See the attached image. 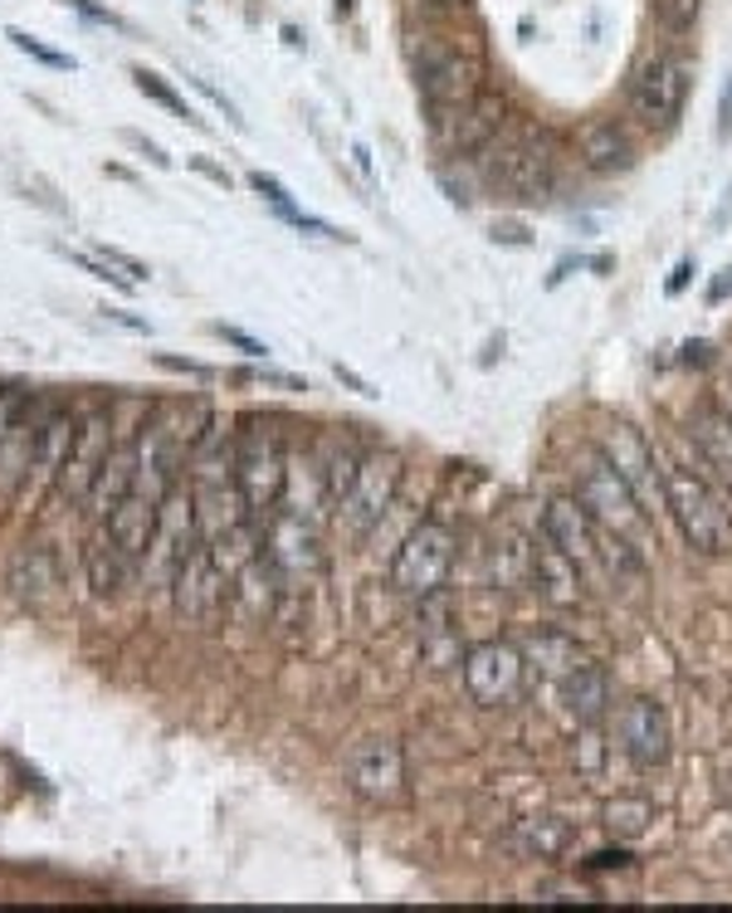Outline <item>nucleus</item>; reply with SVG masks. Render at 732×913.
Masks as SVG:
<instances>
[{
	"label": "nucleus",
	"mask_w": 732,
	"mask_h": 913,
	"mask_svg": "<svg viewBox=\"0 0 732 913\" xmlns=\"http://www.w3.org/2000/svg\"><path fill=\"white\" fill-rule=\"evenodd\" d=\"M659 474H665V508L675 513L683 542L703 557L732 552V508H728L732 489L728 484H713L703 469L675 465V459H659Z\"/></svg>",
	"instance_id": "obj_1"
},
{
	"label": "nucleus",
	"mask_w": 732,
	"mask_h": 913,
	"mask_svg": "<svg viewBox=\"0 0 732 913\" xmlns=\"http://www.w3.org/2000/svg\"><path fill=\"white\" fill-rule=\"evenodd\" d=\"M479 176L499 196L527 200V206L552 200V186H557V157H552L547 133H537V127L499 133L489 147L479 152Z\"/></svg>",
	"instance_id": "obj_2"
},
{
	"label": "nucleus",
	"mask_w": 732,
	"mask_h": 913,
	"mask_svg": "<svg viewBox=\"0 0 732 913\" xmlns=\"http://www.w3.org/2000/svg\"><path fill=\"white\" fill-rule=\"evenodd\" d=\"M234 484H240V498L250 508L254 528H264L269 513L283 504V489H289V459H283L279 430L264 415H244L240 421V435H234Z\"/></svg>",
	"instance_id": "obj_3"
},
{
	"label": "nucleus",
	"mask_w": 732,
	"mask_h": 913,
	"mask_svg": "<svg viewBox=\"0 0 732 913\" xmlns=\"http://www.w3.org/2000/svg\"><path fill=\"white\" fill-rule=\"evenodd\" d=\"M416 83H420V98L430 108V123H450L454 113H464L469 103L483 93V59L469 44H445L430 40L416 54Z\"/></svg>",
	"instance_id": "obj_4"
},
{
	"label": "nucleus",
	"mask_w": 732,
	"mask_h": 913,
	"mask_svg": "<svg viewBox=\"0 0 732 913\" xmlns=\"http://www.w3.org/2000/svg\"><path fill=\"white\" fill-rule=\"evenodd\" d=\"M454 557H459L454 528L440 523V518H425V523H416L406 532V542H400L396 557H391V587L410 601L435 596V591L450 587Z\"/></svg>",
	"instance_id": "obj_5"
},
{
	"label": "nucleus",
	"mask_w": 732,
	"mask_h": 913,
	"mask_svg": "<svg viewBox=\"0 0 732 913\" xmlns=\"http://www.w3.org/2000/svg\"><path fill=\"white\" fill-rule=\"evenodd\" d=\"M693 93V64L675 50L649 54L630 79V117L649 133H669L683 117Z\"/></svg>",
	"instance_id": "obj_6"
},
{
	"label": "nucleus",
	"mask_w": 732,
	"mask_h": 913,
	"mask_svg": "<svg viewBox=\"0 0 732 913\" xmlns=\"http://www.w3.org/2000/svg\"><path fill=\"white\" fill-rule=\"evenodd\" d=\"M576 498H582V508L596 518V528L616 532V538L640 542L649 532L645 504L635 498V489L620 479V469L610 465L600 449H596V455H586V469L576 474Z\"/></svg>",
	"instance_id": "obj_7"
},
{
	"label": "nucleus",
	"mask_w": 732,
	"mask_h": 913,
	"mask_svg": "<svg viewBox=\"0 0 732 913\" xmlns=\"http://www.w3.org/2000/svg\"><path fill=\"white\" fill-rule=\"evenodd\" d=\"M459 674H464V694L474 698L479 708H503V704H513V698L523 694L527 655H523V645H513V640H479V645L464 650Z\"/></svg>",
	"instance_id": "obj_8"
},
{
	"label": "nucleus",
	"mask_w": 732,
	"mask_h": 913,
	"mask_svg": "<svg viewBox=\"0 0 732 913\" xmlns=\"http://www.w3.org/2000/svg\"><path fill=\"white\" fill-rule=\"evenodd\" d=\"M230 601V567L206 538L186 552V562L171 577V611L191 625H210Z\"/></svg>",
	"instance_id": "obj_9"
},
{
	"label": "nucleus",
	"mask_w": 732,
	"mask_h": 913,
	"mask_svg": "<svg viewBox=\"0 0 732 913\" xmlns=\"http://www.w3.org/2000/svg\"><path fill=\"white\" fill-rule=\"evenodd\" d=\"M400 455H391V449H372V455H362V469L357 479H352L347 498L337 504V518L342 528L352 532V538H366L372 528H381V518L391 513L396 504V489H400Z\"/></svg>",
	"instance_id": "obj_10"
},
{
	"label": "nucleus",
	"mask_w": 732,
	"mask_h": 913,
	"mask_svg": "<svg viewBox=\"0 0 732 913\" xmlns=\"http://www.w3.org/2000/svg\"><path fill=\"white\" fill-rule=\"evenodd\" d=\"M347 781L362 801L372 806H400L410 797L406 747L396 738H362L347 757Z\"/></svg>",
	"instance_id": "obj_11"
},
{
	"label": "nucleus",
	"mask_w": 732,
	"mask_h": 913,
	"mask_svg": "<svg viewBox=\"0 0 732 913\" xmlns=\"http://www.w3.org/2000/svg\"><path fill=\"white\" fill-rule=\"evenodd\" d=\"M200 542V528H196V498L186 489H171L167 504H161V518H157V532H151V548L142 557V577L151 581L157 591H171V577L176 567L186 562Z\"/></svg>",
	"instance_id": "obj_12"
},
{
	"label": "nucleus",
	"mask_w": 732,
	"mask_h": 913,
	"mask_svg": "<svg viewBox=\"0 0 732 913\" xmlns=\"http://www.w3.org/2000/svg\"><path fill=\"white\" fill-rule=\"evenodd\" d=\"M108 430H113V421L103 411H93L74 425V440H69L64 459H59V474H54V498L84 504L93 479H98V469H103V459H108V449H113Z\"/></svg>",
	"instance_id": "obj_13"
},
{
	"label": "nucleus",
	"mask_w": 732,
	"mask_h": 913,
	"mask_svg": "<svg viewBox=\"0 0 732 913\" xmlns=\"http://www.w3.org/2000/svg\"><path fill=\"white\" fill-rule=\"evenodd\" d=\"M542 538L557 542V548L582 567V577L606 572V562H600V528L582 508L576 494H552L547 504H542Z\"/></svg>",
	"instance_id": "obj_14"
},
{
	"label": "nucleus",
	"mask_w": 732,
	"mask_h": 913,
	"mask_svg": "<svg viewBox=\"0 0 732 913\" xmlns=\"http://www.w3.org/2000/svg\"><path fill=\"white\" fill-rule=\"evenodd\" d=\"M616 733H620V753L630 757L640 772H655V767L669 762L675 733H669V714L649 694L625 698L620 714H616Z\"/></svg>",
	"instance_id": "obj_15"
},
{
	"label": "nucleus",
	"mask_w": 732,
	"mask_h": 913,
	"mask_svg": "<svg viewBox=\"0 0 732 913\" xmlns=\"http://www.w3.org/2000/svg\"><path fill=\"white\" fill-rule=\"evenodd\" d=\"M600 455L620 469V479L635 489V498L645 504V513L665 508V474H659V455L645 445V435L635 425L616 421L606 435H600Z\"/></svg>",
	"instance_id": "obj_16"
},
{
	"label": "nucleus",
	"mask_w": 732,
	"mask_h": 913,
	"mask_svg": "<svg viewBox=\"0 0 732 913\" xmlns=\"http://www.w3.org/2000/svg\"><path fill=\"white\" fill-rule=\"evenodd\" d=\"M264 557L269 567L289 581V577H313L323 567V548H317V532L303 513L293 508H274L264 523Z\"/></svg>",
	"instance_id": "obj_17"
},
{
	"label": "nucleus",
	"mask_w": 732,
	"mask_h": 913,
	"mask_svg": "<svg viewBox=\"0 0 732 913\" xmlns=\"http://www.w3.org/2000/svg\"><path fill=\"white\" fill-rule=\"evenodd\" d=\"M683 435L693 440L708 474L732 489V411L718 406V401H699V406L683 415Z\"/></svg>",
	"instance_id": "obj_18"
},
{
	"label": "nucleus",
	"mask_w": 732,
	"mask_h": 913,
	"mask_svg": "<svg viewBox=\"0 0 732 913\" xmlns=\"http://www.w3.org/2000/svg\"><path fill=\"white\" fill-rule=\"evenodd\" d=\"M137 465H142V440H117V445L108 449V459H103V469H98V479H93L88 498H84V504H79L93 528H98L103 518H108V513H113L117 504H123L127 494H133V484H137Z\"/></svg>",
	"instance_id": "obj_19"
},
{
	"label": "nucleus",
	"mask_w": 732,
	"mask_h": 913,
	"mask_svg": "<svg viewBox=\"0 0 732 913\" xmlns=\"http://www.w3.org/2000/svg\"><path fill=\"white\" fill-rule=\"evenodd\" d=\"M435 133H440V142L454 157H479V152L503 133V98L499 93H479L464 113H454L450 123H440Z\"/></svg>",
	"instance_id": "obj_20"
},
{
	"label": "nucleus",
	"mask_w": 732,
	"mask_h": 913,
	"mask_svg": "<svg viewBox=\"0 0 732 913\" xmlns=\"http://www.w3.org/2000/svg\"><path fill=\"white\" fill-rule=\"evenodd\" d=\"M576 157L586 162V172L596 176H616L635 166V142L616 117H592V123L576 127Z\"/></svg>",
	"instance_id": "obj_21"
},
{
	"label": "nucleus",
	"mask_w": 732,
	"mask_h": 913,
	"mask_svg": "<svg viewBox=\"0 0 732 913\" xmlns=\"http://www.w3.org/2000/svg\"><path fill=\"white\" fill-rule=\"evenodd\" d=\"M533 581H537V591H542V601H552V606H582V596H586V577H582V567L566 557L552 538H542L533 542Z\"/></svg>",
	"instance_id": "obj_22"
},
{
	"label": "nucleus",
	"mask_w": 732,
	"mask_h": 913,
	"mask_svg": "<svg viewBox=\"0 0 732 913\" xmlns=\"http://www.w3.org/2000/svg\"><path fill=\"white\" fill-rule=\"evenodd\" d=\"M562 704L582 728H596V723L610 714V674L592 660L576 664V670L562 679Z\"/></svg>",
	"instance_id": "obj_23"
},
{
	"label": "nucleus",
	"mask_w": 732,
	"mask_h": 913,
	"mask_svg": "<svg viewBox=\"0 0 732 913\" xmlns=\"http://www.w3.org/2000/svg\"><path fill=\"white\" fill-rule=\"evenodd\" d=\"M84 567H88V587L98 591V596H113V591L127 587V581H133V572H137V562L108 538V528H93L88 552H84Z\"/></svg>",
	"instance_id": "obj_24"
},
{
	"label": "nucleus",
	"mask_w": 732,
	"mask_h": 913,
	"mask_svg": "<svg viewBox=\"0 0 732 913\" xmlns=\"http://www.w3.org/2000/svg\"><path fill=\"white\" fill-rule=\"evenodd\" d=\"M513 850H523L527 860H562L572 850V826L552 811L523 816V821H513Z\"/></svg>",
	"instance_id": "obj_25"
},
{
	"label": "nucleus",
	"mask_w": 732,
	"mask_h": 913,
	"mask_svg": "<svg viewBox=\"0 0 732 913\" xmlns=\"http://www.w3.org/2000/svg\"><path fill=\"white\" fill-rule=\"evenodd\" d=\"M10 587H15L20 596H30V601L50 596V591L59 587V572H54L50 548H20L15 562H10Z\"/></svg>",
	"instance_id": "obj_26"
},
{
	"label": "nucleus",
	"mask_w": 732,
	"mask_h": 913,
	"mask_svg": "<svg viewBox=\"0 0 732 913\" xmlns=\"http://www.w3.org/2000/svg\"><path fill=\"white\" fill-rule=\"evenodd\" d=\"M649 826H655V806L645 797H616L606 806V830L616 840H640Z\"/></svg>",
	"instance_id": "obj_27"
},
{
	"label": "nucleus",
	"mask_w": 732,
	"mask_h": 913,
	"mask_svg": "<svg viewBox=\"0 0 732 913\" xmlns=\"http://www.w3.org/2000/svg\"><path fill=\"white\" fill-rule=\"evenodd\" d=\"M357 469H362V455H357L352 445H337L333 455H327V465L317 469V474H323V508H337L342 498H347L352 479H357Z\"/></svg>",
	"instance_id": "obj_28"
},
{
	"label": "nucleus",
	"mask_w": 732,
	"mask_h": 913,
	"mask_svg": "<svg viewBox=\"0 0 732 913\" xmlns=\"http://www.w3.org/2000/svg\"><path fill=\"white\" fill-rule=\"evenodd\" d=\"M533 655H537V664L552 674V679H566L576 664H586V655L572 645V640H566V635H552V631L533 640Z\"/></svg>",
	"instance_id": "obj_29"
},
{
	"label": "nucleus",
	"mask_w": 732,
	"mask_h": 913,
	"mask_svg": "<svg viewBox=\"0 0 732 913\" xmlns=\"http://www.w3.org/2000/svg\"><path fill=\"white\" fill-rule=\"evenodd\" d=\"M133 79H137V89L147 93L151 103H161V108H167V113H176V117H186V123H191V127H200L196 108H191V103H186L181 93H176V89H171V83L161 79V74H151V69H133Z\"/></svg>",
	"instance_id": "obj_30"
},
{
	"label": "nucleus",
	"mask_w": 732,
	"mask_h": 913,
	"mask_svg": "<svg viewBox=\"0 0 732 913\" xmlns=\"http://www.w3.org/2000/svg\"><path fill=\"white\" fill-rule=\"evenodd\" d=\"M6 40L15 44L20 54H30L34 64H44V69H59V74H74V54H59V50H50V44H44V40H34L30 30L10 25V30H6Z\"/></svg>",
	"instance_id": "obj_31"
},
{
	"label": "nucleus",
	"mask_w": 732,
	"mask_h": 913,
	"mask_svg": "<svg viewBox=\"0 0 732 913\" xmlns=\"http://www.w3.org/2000/svg\"><path fill=\"white\" fill-rule=\"evenodd\" d=\"M655 6V20L665 25L669 34H689L693 25H699V10L703 0H649Z\"/></svg>",
	"instance_id": "obj_32"
},
{
	"label": "nucleus",
	"mask_w": 732,
	"mask_h": 913,
	"mask_svg": "<svg viewBox=\"0 0 732 913\" xmlns=\"http://www.w3.org/2000/svg\"><path fill=\"white\" fill-rule=\"evenodd\" d=\"M210 332H216V338H226L234 352H244V357H254V362H259V357H269V347H264V342L250 338V332H244V328H234V323H216Z\"/></svg>",
	"instance_id": "obj_33"
},
{
	"label": "nucleus",
	"mask_w": 732,
	"mask_h": 913,
	"mask_svg": "<svg viewBox=\"0 0 732 913\" xmlns=\"http://www.w3.org/2000/svg\"><path fill=\"white\" fill-rule=\"evenodd\" d=\"M93 255H98V259H108V264L117 269V274H127L133 283H147V264H142V259L123 255V249H113V245H98V249H93Z\"/></svg>",
	"instance_id": "obj_34"
},
{
	"label": "nucleus",
	"mask_w": 732,
	"mask_h": 913,
	"mask_svg": "<svg viewBox=\"0 0 732 913\" xmlns=\"http://www.w3.org/2000/svg\"><path fill=\"white\" fill-rule=\"evenodd\" d=\"M489 240L508 245V249H523V245H533V230H527L523 220H493L489 225Z\"/></svg>",
	"instance_id": "obj_35"
},
{
	"label": "nucleus",
	"mask_w": 732,
	"mask_h": 913,
	"mask_svg": "<svg viewBox=\"0 0 732 913\" xmlns=\"http://www.w3.org/2000/svg\"><path fill=\"white\" fill-rule=\"evenodd\" d=\"M69 10H79L84 20H93V25H108V30H127V20H117L113 10H103V6H93V0H64Z\"/></svg>",
	"instance_id": "obj_36"
},
{
	"label": "nucleus",
	"mask_w": 732,
	"mask_h": 913,
	"mask_svg": "<svg viewBox=\"0 0 732 913\" xmlns=\"http://www.w3.org/2000/svg\"><path fill=\"white\" fill-rule=\"evenodd\" d=\"M732 137V74L723 83V93H718V142Z\"/></svg>",
	"instance_id": "obj_37"
},
{
	"label": "nucleus",
	"mask_w": 732,
	"mask_h": 913,
	"mask_svg": "<svg viewBox=\"0 0 732 913\" xmlns=\"http://www.w3.org/2000/svg\"><path fill=\"white\" fill-rule=\"evenodd\" d=\"M123 142H127V147H137V152H142V157H147L151 166H171V157H167V152H161L157 142H147L142 133H123Z\"/></svg>",
	"instance_id": "obj_38"
},
{
	"label": "nucleus",
	"mask_w": 732,
	"mask_h": 913,
	"mask_svg": "<svg viewBox=\"0 0 732 913\" xmlns=\"http://www.w3.org/2000/svg\"><path fill=\"white\" fill-rule=\"evenodd\" d=\"M157 366H167V372H186V376H210V366H200V362H191V357H167V352H157L151 357Z\"/></svg>",
	"instance_id": "obj_39"
},
{
	"label": "nucleus",
	"mask_w": 732,
	"mask_h": 913,
	"mask_svg": "<svg viewBox=\"0 0 732 913\" xmlns=\"http://www.w3.org/2000/svg\"><path fill=\"white\" fill-rule=\"evenodd\" d=\"M259 382H264V386H283V391H309L303 376H289V372H259Z\"/></svg>",
	"instance_id": "obj_40"
},
{
	"label": "nucleus",
	"mask_w": 732,
	"mask_h": 913,
	"mask_svg": "<svg viewBox=\"0 0 732 913\" xmlns=\"http://www.w3.org/2000/svg\"><path fill=\"white\" fill-rule=\"evenodd\" d=\"M416 6L430 15H459V10H469V0H416Z\"/></svg>",
	"instance_id": "obj_41"
},
{
	"label": "nucleus",
	"mask_w": 732,
	"mask_h": 913,
	"mask_svg": "<svg viewBox=\"0 0 732 913\" xmlns=\"http://www.w3.org/2000/svg\"><path fill=\"white\" fill-rule=\"evenodd\" d=\"M191 166H196L200 176H210L216 186H226V191H230V172H226V166H216V162H206V157H191Z\"/></svg>",
	"instance_id": "obj_42"
},
{
	"label": "nucleus",
	"mask_w": 732,
	"mask_h": 913,
	"mask_svg": "<svg viewBox=\"0 0 732 913\" xmlns=\"http://www.w3.org/2000/svg\"><path fill=\"white\" fill-rule=\"evenodd\" d=\"M333 372H337V382H347L352 391H357V396H376V386H372V382H362V376H357V372H352V366H342V362H337V366H333Z\"/></svg>",
	"instance_id": "obj_43"
},
{
	"label": "nucleus",
	"mask_w": 732,
	"mask_h": 913,
	"mask_svg": "<svg viewBox=\"0 0 732 913\" xmlns=\"http://www.w3.org/2000/svg\"><path fill=\"white\" fill-rule=\"evenodd\" d=\"M625 864H630L625 850H600V855H592V870H625Z\"/></svg>",
	"instance_id": "obj_44"
},
{
	"label": "nucleus",
	"mask_w": 732,
	"mask_h": 913,
	"mask_svg": "<svg viewBox=\"0 0 732 913\" xmlns=\"http://www.w3.org/2000/svg\"><path fill=\"white\" fill-rule=\"evenodd\" d=\"M689 279H693V259H679V269L669 274L665 289H669V293H683V289H689Z\"/></svg>",
	"instance_id": "obj_45"
},
{
	"label": "nucleus",
	"mask_w": 732,
	"mask_h": 913,
	"mask_svg": "<svg viewBox=\"0 0 732 913\" xmlns=\"http://www.w3.org/2000/svg\"><path fill=\"white\" fill-rule=\"evenodd\" d=\"M723 299H732V269H723V274L708 283V303H723Z\"/></svg>",
	"instance_id": "obj_46"
},
{
	"label": "nucleus",
	"mask_w": 732,
	"mask_h": 913,
	"mask_svg": "<svg viewBox=\"0 0 732 913\" xmlns=\"http://www.w3.org/2000/svg\"><path fill=\"white\" fill-rule=\"evenodd\" d=\"M683 362H708V342H689V347H683Z\"/></svg>",
	"instance_id": "obj_47"
},
{
	"label": "nucleus",
	"mask_w": 732,
	"mask_h": 913,
	"mask_svg": "<svg viewBox=\"0 0 732 913\" xmlns=\"http://www.w3.org/2000/svg\"><path fill=\"white\" fill-rule=\"evenodd\" d=\"M596 767H600V743L586 738V772H596Z\"/></svg>",
	"instance_id": "obj_48"
},
{
	"label": "nucleus",
	"mask_w": 732,
	"mask_h": 913,
	"mask_svg": "<svg viewBox=\"0 0 732 913\" xmlns=\"http://www.w3.org/2000/svg\"><path fill=\"white\" fill-rule=\"evenodd\" d=\"M352 6H357V0H337V15H352Z\"/></svg>",
	"instance_id": "obj_49"
}]
</instances>
